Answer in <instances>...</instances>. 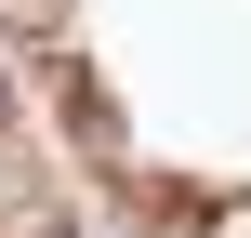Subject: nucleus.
Listing matches in <instances>:
<instances>
[{"instance_id":"f257e3e1","label":"nucleus","mask_w":251,"mask_h":238,"mask_svg":"<svg viewBox=\"0 0 251 238\" xmlns=\"http://www.w3.org/2000/svg\"><path fill=\"white\" fill-rule=\"evenodd\" d=\"M0 119H13V79H0Z\"/></svg>"}]
</instances>
